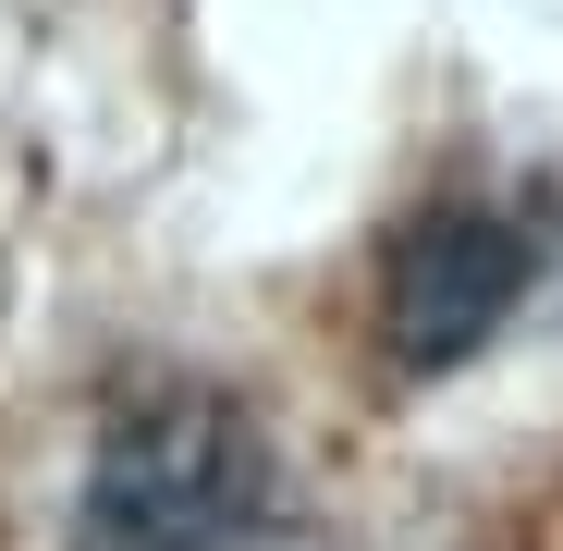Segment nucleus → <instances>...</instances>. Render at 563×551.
Segmentation results:
<instances>
[{
    "mask_svg": "<svg viewBox=\"0 0 563 551\" xmlns=\"http://www.w3.org/2000/svg\"><path fill=\"white\" fill-rule=\"evenodd\" d=\"M62 551H331L307 478L221 381H135L86 429Z\"/></svg>",
    "mask_w": 563,
    "mask_h": 551,
    "instance_id": "f257e3e1",
    "label": "nucleus"
},
{
    "mask_svg": "<svg viewBox=\"0 0 563 551\" xmlns=\"http://www.w3.org/2000/svg\"><path fill=\"white\" fill-rule=\"evenodd\" d=\"M551 269V221L515 209V197H441L393 233L380 257V355L405 367V381H441V367H465Z\"/></svg>",
    "mask_w": 563,
    "mask_h": 551,
    "instance_id": "f03ea898",
    "label": "nucleus"
}]
</instances>
